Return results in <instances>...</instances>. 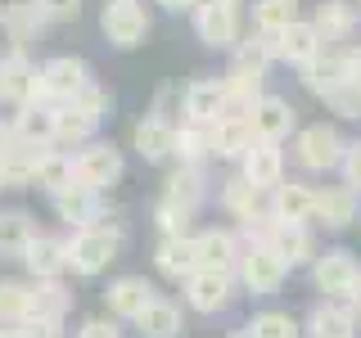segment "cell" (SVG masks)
Returning a JSON list of instances; mask_svg holds the SVG:
<instances>
[{"mask_svg":"<svg viewBox=\"0 0 361 338\" xmlns=\"http://www.w3.org/2000/svg\"><path fill=\"white\" fill-rule=\"evenodd\" d=\"M122 244H127V225L122 221H109V225H86V230H73L63 234V248H68V270L77 280H95L118 262Z\"/></svg>","mask_w":361,"mask_h":338,"instance_id":"1","label":"cell"},{"mask_svg":"<svg viewBox=\"0 0 361 338\" xmlns=\"http://www.w3.org/2000/svg\"><path fill=\"white\" fill-rule=\"evenodd\" d=\"M361 77V54H357V45H325L321 54L307 63V68H298V82L307 95H316L325 104V99L334 95V90H343L348 82H357Z\"/></svg>","mask_w":361,"mask_h":338,"instance_id":"2","label":"cell"},{"mask_svg":"<svg viewBox=\"0 0 361 338\" xmlns=\"http://www.w3.org/2000/svg\"><path fill=\"white\" fill-rule=\"evenodd\" d=\"M289 149H293V163L307 176H325V172H338L348 135L338 131L334 122H307V127H298V135L289 140Z\"/></svg>","mask_w":361,"mask_h":338,"instance_id":"3","label":"cell"},{"mask_svg":"<svg viewBox=\"0 0 361 338\" xmlns=\"http://www.w3.org/2000/svg\"><path fill=\"white\" fill-rule=\"evenodd\" d=\"M45 199H50L54 217L68 225V234H73V230H86V225L122 221V208L109 194H95V189L77 185V180H73V185H63V189H54V194H45Z\"/></svg>","mask_w":361,"mask_h":338,"instance_id":"4","label":"cell"},{"mask_svg":"<svg viewBox=\"0 0 361 338\" xmlns=\"http://www.w3.org/2000/svg\"><path fill=\"white\" fill-rule=\"evenodd\" d=\"M312 270V289L321 293L325 302H348L361 280V257L353 253V248H321V257L307 266Z\"/></svg>","mask_w":361,"mask_h":338,"instance_id":"5","label":"cell"},{"mask_svg":"<svg viewBox=\"0 0 361 338\" xmlns=\"http://www.w3.org/2000/svg\"><path fill=\"white\" fill-rule=\"evenodd\" d=\"M122 176H127V158L113 140H90L73 154V180L95 189V194H109Z\"/></svg>","mask_w":361,"mask_h":338,"instance_id":"6","label":"cell"},{"mask_svg":"<svg viewBox=\"0 0 361 338\" xmlns=\"http://www.w3.org/2000/svg\"><path fill=\"white\" fill-rule=\"evenodd\" d=\"M285 280H289V266L271 253V244H244L240 262H235V284H240V293H248V298H271V293L285 289Z\"/></svg>","mask_w":361,"mask_h":338,"instance_id":"7","label":"cell"},{"mask_svg":"<svg viewBox=\"0 0 361 338\" xmlns=\"http://www.w3.org/2000/svg\"><path fill=\"white\" fill-rule=\"evenodd\" d=\"M99 32L113 50H140L154 32V18L145 9V0H118V5L99 9Z\"/></svg>","mask_w":361,"mask_h":338,"instance_id":"8","label":"cell"},{"mask_svg":"<svg viewBox=\"0 0 361 338\" xmlns=\"http://www.w3.org/2000/svg\"><path fill=\"white\" fill-rule=\"evenodd\" d=\"M190 23H195V37L208 45V50H235V45L244 41V32H248L244 27V9L221 5V0H199Z\"/></svg>","mask_w":361,"mask_h":338,"instance_id":"9","label":"cell"},{"mask_svg":"<svg viewBox=\"0 0 361 338\" xmlns=\"http://www.w3.org/2000/svg\"><path fill=\"white\" fill-rule=\"evenodd\" d=\"M95 82L90 77V63L82 54H50V59L41 63V99L45 104H73L82 90Z\"/></svg>","mask_w":361,"mask_h":338,"instance_id":"10","label":"cell"},{"mask_svg":"<svg viewBox=\"0 0 361 338\" xmlns=\"http://www.w3.org/2000/svg\"><path fill=\"white\" fill-rule=\"evenodd\" d=\"M235 298H240V284H235L231 270H195L180 284V307L199 315H221Z\"/></svg>","mask_w":361,"mask_h":338,"instance_id":"11","label":"cell"},{"mask_svg":"<svg viewBox=\"0 0 361 338\" xmlns=\"http://www.w3.org/2000/svg\"><path fill=\"white\" fill-rule=\"evenodd\" d=\"M226 113V90H221V77L212 73H199L180 86V118L176 122H199V127H212L221 122Z\"/></svg>","mask_w":361,"mask_h":338,"instance_id":"12","label":"cell"},{"mask_svg":"<svg viewBox=\"0 0 361 338\" xmlns=\"http://www.w3.org/2000/svg\"><path fill=\"white\" fill-rule=\"evenodd\" d=\"M190 239H195L199 270H231L235 275V262H240V253H244V239H240L235 225H203Z\"/></svg>","mask_w":361,"mask_h":338,"instance_id":"13","label":"cell"},{"mask_svg":"<svg viewBox=\"0 0 361 338\" xmlns=\"http://www.w3.org/2000/svg\"><path fill=\"white\" fill-rule=\"evenodd\" d=\"M253 189H262V194H271L276 185H285L289 176V154L285 144H267V140H253V149H248L240 158V167H235Z\"/></svg>","mask_w":361,"mask_h":338,"instance_id":"14","label":"cell"},{"mask_svg":"<svg viewBox=\"0 0 361 338\" xmlns=\"http://www.w3.org/2000/svg\"><path fill=\"white\" fill-rule=\"evenodd\" d=\"M357 221H361V194L357 189H348L343 180H338V185H316V217H312L316 230L338 234Z\"/></svg>","mask_w":361,"mask_h":338,"instance_id":"15","label":"cell"},{"mask_svg":"<svg viewBox=\"0 0 361 338\" xmlns=\"http://www.w3.org/2000/svg\"><path fill=\"white\" fill-rule=\"evenodd\" d=\"M154 298H158V289H154V280H145V275H113L104 284V311L118 325H131Z\"/></svg>","mask_w":361,"mask_h":338,"instance_id":"16","label":"cell"},{"mask_svg":"<svg viewBox=\"0 0 361 338\" xmlns=\"http://www.w3.org/2000/svg\"><path fill=\"white\" fill-rule=\"evenodd\" d=\"M248 122H253V135H257V140H267V144H285L302 127V122H298V108H293L285 95H271V90L257 99V108L248 113Z\"/></svg>","mask_w":361,"mask_h":338,"instance_id":"17","label":"cell"},{"mask_svg":"<svg viewBox=\"0 0 361 338\" xmlns=\"http://www.w3.org/2000/svg\"><path fill=\"white\" fill-rule=\"evenodd\" d=\"M267 212L276 221H289V225H312L316 217V185L302 176H285V185H276L267 194Z\"/></svg>","mask_w":361,"mask_h":338,"instance_id":"18","label":"cell"},{"mask_svg":"<svg viewBox=\"0 0 361 338\" xmlns=\"http://www.w3.org/2000/svg\"><path fill=\"white\" fill-rule=\"evenodd\" d=\"M307 18L321 32L325 45H353V37L361 32V5L357 0H316V9Z\"/></svg>","mask_w":361,"mask_h":338,"instance_id":"19","label":"cell"},{"mask_svg":"<svg viewBox=\"0 0 361 338\" xmlns=\"http://www.w3.org/2000/svg\"><path fill=\"white\" fill-rule=\"evenodd\" d=\"M172 144H176V118L172 113L149 108L131 127V149L140 154L145 163H167V158H172Z\"/></svg>","mask_w":361,"mask_h":338,"instance_id":"20","label":"cell"},{"mask_svg":"<svg viewBox=\"0 0 361 338\" xmlns=\"http://www.w3.org/2000/svg\"><path fill=\"white\" fill-rule=\"evenodd\" d=\"M271 253L280 257L289 270L293 266H312L321 257V239H316V225H289V221H271V234H267Z\"/></svg>","mask_w":361,"mask_h":338,"instance_id":"21","label":"cell"},{"mask_svg":"<svg viewBox=\"0 0 361 338\" xmlns=\"http://www.w3.org/2000/svg\"><path fill=\"white\" fill-rule=\"evenodd\" d=\"M208 194H212L208 167H172V172L163 176V189H158V199L176 203V208L190 212V217H199V212H203Z\"/></svg>","mask_w":361,"mask_h":338,"instance_id":"22","label":"cell"},{"mask_svg":"<svg viewBox=\"0 0 361 338\" xmlns=\"http://www.w3.org/2000/svg\"><path fill=\"white\" fill-rule=\"evenodd\" d=\"M0 63H5V104L9 108L41 99V63L32 59L27 50H14V45H9V50L0 54Z\"/></svg>","mask_w":361,"mask_h":338,"instance_id":"23","label":"cell"},{"mask_svg":"<svg viewBox=\"0 0 361 338\" xmlns=\"http://www.w3.org/2000/svg\"><path fill=\"white\" fill-rule=\"evenodd\" d=\"M217 208L235 225H244V221H253V217H262V212H267V194H262V189H253L240 172H231V176L217 180Z\"/></svg>","mask_w":361,"mask_h":338,"instance_id":"24","label":"cell"},{"mask_svg":"<svg viewBox=\"0 0 361 338\" xmlns=\"http://www.w3.org/2000/svg\"><path fill=\"white\" fill-rule=\"evenodd\" d=\"M357 311L348 302H312V311L302 315V338H357Z\"/></svg>","mask_w":361,"mask_h":338,"instance_id":"25","label":"cell"},{"mask_svg":"<svg viewBox=\"0 0 361 338\" xmlns=\"http://www.w3.org/2000/svg\"><path fill=\"white\" fill-rule=\"evenodd\" d=\"M131 330H135V338H180L185 334V307L176 298H167V293H158L149 307L131 320Z\"/></svg>","mask_w":361,"mask_h":338,"instance_id":"26","label":"cell"},{"mask_svg":"<svg viewBox=\"0 0 361 338\" xmlns=\"http://www.w3.org/2000/svg\"><path fill=\"white\" fill-rule=\"evenodd\" d=\"M271 41H276V63H289V68H307L316 54L325 50V41H321V32L312 27V18L289 23V27Z\"/></svg>","mask_w":361,"mask_h":338,"instance_id":"27","label":"cell"},{"mask_svg":"<svg viewBox=\"0 0 361 338\" xmlns=\"http://www.w3.org/2000/svg\"><path fill=\"white\" fill-rule=\"evenodd\" d=\"M154 270L163 280H172V284H185V280L199 270L195 239H190V234H163V239L154 244Z\"/></svg>","mask_w":361,"mask_h":338,"instance_id":"28","label":"cell"},{"mask_svg":"<svg viewBox=\"0 0 361 338\" xmlns=\"http://www.w3.org/2000/svg\"><path fill=\"white\" fill-rule=\"evenodd\" d=\"M23 266H27V280H63L68 275V248H63V234H41L27 244L23 253Z\"/></svg>","mask_w":361,"mask_h":338,"instance_id":"29","label":"cell"},{"mask_svg":"<svg viewBox=\"0 0 361 338\" xmlns=\"http://www.w3.org/2000/svg\"><path fill=\"white\" fill-rule=\"evenodd\" d=\"M221 90H226V113L221 118H248V113L257 108V99L267 95V77L244 73V68H226Z\"/></svg>","mask_w":361,"mask_h":338,"instance_id":"30","label":"cell"},{"mask_svg":"<svg viewBox=\"0 0 361 338\" xmlns=\"http://www.w3.org/2000/svg\"><path fill=\"white\" fill-rule=\"evenodd\" d=\"M9 127H14L18 144H54V104H45V99L18 104L9 113Z\"/></svg>","mask_w":361,"mask_h":338,"instance_id":"31","label":"cell"},{"mask_svg":"<svg viewBox=\"0 0 361 338\" xmlns=\"http://www.w3.org/2000/svg\"><path fill=\"white\" fill-rule=\"evenodd\" d=\"M253 122L248 118H221L212 122V163H240L253 149Z\"/></svg>","mask_w":361,"mask_h":338,"instance_id":"32","label":"cell"},{"mask_svg":"<svg viewBox=\"0 0 361 338\" xmlns=\"http://www.w3.org/2000/svg\"><path fill=\"white\" fill-rule=\"evenodd\" d=\"M90 140H99V122L90 118V113H82L77 104H59V108H54V144H59V149L77 154Z\"/></svg>","mask_w":361,"mask_h":338,"instance_id":"33","label":"cell"},{"mask_svg":"<svg viewBox=\"0 0 361 338\" xmlns=\"http://www.w3.org/2000/svg\"><path fill=\"white\" fill-rule=\"evenodd\" d=\"M68 311H73V289L63 280H32L27 320H68Z\"/></svg>","mask_w":361,"mask_h":338,"instance_id":"34","label":"cell"},{"mask_svg":"<svg viewBox=\"0 0 361 338\" xmlns=\"http://www.w3.org/2000/svg\"><path fill=\"white\" fill-rule=\"evenodd\" d=\"M41 27H45V23H41V14H37L32 0H9V5L0 9V32L9 37L14 50H27V45L41 37Z\"/></svg>","mask_w":361,"mask_h":338,"instance_id":"35","label":"cell"},{"mask_svg":"<svg viewBox=\"0 0 361 338\" xmlns=\"http://www.w3.org/2000/svg\"><path fill=\"white\" fill-rule=\"evenodd\" d=\"M32 239H37V217L27 208H0V257L23 262Z\"/></svg>","mask_w":361,"mask_h":338,"instance_id":"36","label":"cell"},{"mask_svg":"<svg viewBox=\"0 0 361 338\" xmlns=\"http://www.w3.org/2000/svg\"><path fill=\"white\" fill-rule=\"evenodd\" d=\"M172 163L176 167H208L212 163V127H199V122H176Z\"/></svg>","mask_w":361,"mask_h":338,"instance_id":"37","label":"cell"},{"mask_svg":"<svg viewBox=\"0 0 361 338\" xmlns=\"http://www.w3.org/2000/svg\"><path fill=\"white\" fill-rule=\"evenodd\" d=\"M45 144H14L0 154V189H32L37 185V154Z\"/></svg>","mask_w":361,"mask_h":338,"instance_id":"38","label":"cell"},{"mask_svg":"<svg viewBox=\"0 0 361 338\" xmlns=\"http://www.w3.org/2000/svg\"><path fill=\"white\" fill-rule=\"evenodd\" d=\"M271 63H276V41L248 27V32H244V41L231 50V68H244V73L267 77V73H271Z\"/></svg>","mask_w":361,"mask_h":338,"instance_id":"39","label":"cell"},{"mask_svg":"<svg viewBox=\"0 0 361 338\" xmlns=\"http://www.w3.org/2000/svg\"><path fill=\"white\" fill-rule=\"evenodd\" d=\"M253 32H262V37H280V32L289 27V23L302 18V0H253Z\"/></svg>","mask_w":361,"mask_h":338,"instance_id":"40","label":"cell"},{"mask_svg":"<svg viewBox=\"0 0 361 338\" xmlns=\"http://www.w3.org/2000/svg\"><path fill=\"white\" fill-rule=\"evenodd\" d=\"M37 185L45 189V194L73 185V154L59 149V144H45V149L37 154Z\"/></svg>","mask_w":361,"mask_h":338,"instance_id":"41","label":"cell"},{"mask_svg":"<svg viewBox=\"0 0 361 338\" xmlns=\"http://www.w3.org/2000/svg\"><path fill=\"white\" fill-rule=\"evenodd\" d=\"M244 330H248V338H302V320L293 311L267 307V311H257Z\"/></svg>","mask_w":361,"mask_h":338,"instance_id":"42","label":"cell"},{"mask_svg":"<svg viewBox=\"0 0 361 338\" xmlns=\"http://www.w3.org/2000/svg\"><path fill=\"white\" fill-rule=\"evenodd\" d=\"M27 298H32V280H14V275L0 280V325L5 330H18L27 320Z\"/></svg>","mask_w":361,"mask_h":338,"instance_id":"43","label":"cell"},{"mask_svg":"<svg viewBox=\"0 0 361 338\" xmlns=\"http://www.w3.org/2000/svg\"><path fill=\"white\" fill-rule=\"evenodd\" d=\"M154 225H158V239H163V234H195V217L180 212L176 203H167V199H154Z\"/></svg>","mask_w":361,"mask_h":338,"instance_id":"44","label":"cell"},{"mask_svg":"<svg viewBox=\"0 0 361 338\" xmlns=\"http://www.w3.org/2000/svg\"><path fill=\"white\" fill-rule=\"evenodd\" d=\"M73 104L82 108V113H90V118H95L99 127H104V118H113V90H104L99 82H90V86L82 90V95L73 99Z\"/></svg>","mask_w":361,"mask_h":338,"instance_id":"45","label":"cell"},{"mask_svg":"<svg viewBox=\"0 0 361 338\" xmlns=\"http://www.w3.org/2000/svg\"><path fill=\"white\" fill-rule=\"evenodd\" d=\"M32 5H37L41 23H73L82 14V0H32Z\"/></svg>","mask_w":361,"mask_h":338,"instance_id":"46","label":"cell"},{"mask_svg":"<svg viewBox=\"0 0 361 338\" xmlns=\"http://www.w3.org/2000/svg\"><path fill=\"white\" fill-rule=\"evenodd\" d=\"M338 176H343L348 189H357V194H361V135H357V140H348L343 163H338Z\"/></svg>","mask_w":361,"mask_h":338,"instance_id":"47","label":"cell"},{"mask_svg":"<svg viewBox=\"0 0 361 338\" xmlns=\"http://www.w3.org/2000/svg\"><path fill=\"white\" fill-rule=\"evenodd\" d=\"M77 338H127V334H122V325L113 315H90V320H82Z\"/></svg>","mask_w":361,"mask_h":338,"instance_id":"48","label":"cell"},{"mask_svg":"<svg viewBox=\"0 0 361 338\" xmlns=\"http://www.w3.org/2000/svg\"><path fill=\"white\" fill-rule=\"evenodd\" d=\"M18 338H63V320H23Z\"/></svg>","mask_w":361,"mask_h":338,"instance_id":"49","label":"cell"},{"mask_svg":"<svg viewBox=\"0 0 361 338\" xmlns=\"http://www.w3.org/2000/svg\"><path fill=\"white\" fill-rule=\"evenodd\" d=\"M158 9H167V14H195L199 0H154Z\"/></svg>","mask_w":361,"mask_h":338,"instance_id":"50","label":"cell"},{"mask_svg":"<svg viewBox=\"0 0 361 338\" xmlns=\"http://www.w3.org/2000/svg\"><path fill=\"white\" fill-rule=\"evenodd\" d=\"M14 127H9V118H0V154H9V149H14Z\"/></svg>","mask_w":361,"mask_h":338,"instance_id":"51","label":"cell"},{"mask_svg":"<svg viewBox=\"0 0 361 338\" xmlns=\"http://www.w3.org/2000/svg\"><path fill=\"white\" fill-rule=\"evenodd\" d=\"M348 307L357 311V320H361V280H357V289H353V298H348Z\"/></svg>","mask_w":361,"mask_h":338,"instance_id":"52","label":"cell"},{"mask_svg":"<svg viewBox=\"0 0 361 338\" xmlns=\"http://www.w3.org/2000/svg\"><path fill=\"white\" fill-rule=\"evenodd\" d=\"M0 104H5V63H0Z\"/></svg>","mask_w":361,"mask_h":338,"instance_id":"53","label":"cell"},{"mask_svg":"<svg viewBox=\"0 0 361 338\" xmlns=\"http://www.w3.org/2000/svg\"><path fill=\"white\" fill-rule=\"evenodd\" d=\"M0 338H18V330H5V325H0Z\"/></svg>","mask_w":361,"mask_h":338,"instance_id":"54","label":"cell"},{"mask_svg":"<svg viewBox=\"0 0 361 338\" xmlns=\"http://www.w3.org/2000/svg\"><path fill=\"white\" fill-rule=\"evenodd\" d=\"M221 5H235V9H244V5H248V0H221Z\"/></svg>","mask_w":361,"mask_h":338,"instance_id":"55","label":"cell"},{"mask_svg":"<svg viewBox=\"0 0 361 338\" xmlns=\"http://www.w3.org/2000/svg\"><path fill=\"white\" fill-rule=\"evenodd\" d=\"M226 338H248V330H231V334H226Z\"/></svg>","mask_w":361,"mask_h":338,"instance_id":"56","label":"cell"},{"mask_svg":"<svg viewBox=\"0 0 361 338\" xmlns=\"http://www.w3.org/2000/svg\"><path fill=\"white\" fill-rule=\"evenodd\" d=\"M104 5H118V0H104Z\"/></svg>","mask_w":361,"mask_h":338,"instance_id":"57","label":"cell"},{"mask_svg":"<svg viewBox=\"0 0 361 338\" xmlns=\"http://www.w3.org/2000/svg\"><path fill=\"white\" fill-rule=\"evenodd\" d=\"M357 54H361V45H357Z\"/></svg>","mask_w":361,"mask_h":338,"instance_id":"58","label":"cell"},{"mask_svg":"<svg viewBox=\"0 0 361 338\" xmlns=\"http://www.w3.org/2000/svg\"><path fill=\"white\" fill-rule=\"evenodd\" d=\"M0 9H5V5H0Z\"/></svg>","mask_w":361,"mask_h":338,"instance_id":"59","label":"cell"},{"mask_svg":"<svg viewBox=\"0 0 361 338\" xmlns=\"http://www.w3.org/2000/svg\"><path fill=\"white\" fill-rule=\"evenodd\" d=\"M357 5H361V0H357Z\"/></svg>","mask_w":361,"mask_h":338,"instance_id":"60","label":"cell"}]
</instances>
